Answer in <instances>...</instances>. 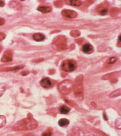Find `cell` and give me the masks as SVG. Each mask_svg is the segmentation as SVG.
Segmentation results:
<instances>
[{
  "mask_svg": "<svg viewBox=\"0 0 121 136\" xmlns=\"http://www.w3.org/2000/svg\"><path fill=\"white\" fill-rule=\"evenodd\" d=\"M95 136H107V135H106L105 134H103V133L97 132L96 134H95Z\"/></svg>",
  "mask_w": 121,
  "mask_h": 136,
  "instance_id": "cell-24",
  "label": "cell"
},
{
  "mask_svg": "<svg viewBox=\"0 0 121 136\" xmlns=\"http://www.w3.org/2000/svg\"><path fill=\"white\" fill-rule=\"evenodd\" d=\"M6 118L3 115H0V128H2L6 125Z\"/></svg>",
  "mask_w": 121,
  "mask_h": 136,
  "instance_id": "cell-17",
  "label": "cell"
},
{
  "mask_svg": "<svg viewBox=\"0 0 121 136\" xmlns=\"http://www.w3.org/2000/svg\"><path fill=\"white\" fill-rule=\"evenodd\" d=\"M69 124H70V121L66 118L60 119L58 122V124L60 127H66V126L68 125Z\"/></svg>",
  "mask_w": 121,
  "mask_h": 136,
  "instance_id": "cell-13",
  "label": "cell"
},
{
  "mask_svg": "<svg viewBox=\"0 0 121 136\" xmlns=\"http://www.w3.org/2000/svg\"><path fill=\"white\" fill-rule=\"evenodd\" d=\"M6 90V84L3 83H0V97L5 93Z\"/></svg>",
  "mask_w": 121,
  "mask_h": 136,
  "instance_id": "cell-15",
  "label": "cell"
},
{
  "mask_svg": "<svg viewBox=\"0 0 121 136\" xmlns=\"http://www.w3.org/2000/svg\"><path fill=\"white\" fill-rule=\"evenodd\" d=\"M5 23V19H3V18H0V26L4 25Z\"/></svg>",
  "mask_w": 121,
  "mask_h": 136,
  "instance_id": "cell-25",
  "label": "cell"
},
{
  "mask_svg": "<svg viewBox=\"0 0 121 136\" xmlns=\"http://www.w3.org/2000/svg\"><path fill=\"white\" fill-rule=\"evenodd\" d=\"M33 39L37 42H40V41H43L45 39V36L42 33H37L33 35Z\"/></svg>",
  "mask_w": 121,
  "mask_h": 136,
  "instance_id": "cell-11",
  "label": "cell"
},
{
  "mask_svg": "<svg viewBox=\"0 0 121 136\" xmlns=\"http://www.w3.org/2000/svg\"><path fill=\"white\" fill-rule=\"evenodd\" d=\"M73 88V82L71 81L64 80L59 84L58 90L60 93L63 95L69 94Z\"/></svg>",
  "mask_w": 121,
  "mask_h": 136,
  "instance_id": "cell-3",
  "label": "cell"
},
{
  "mask_svg": "<svg viewBox=\"0 0 121 136\" xmlns=\"http://www.w3.org/2000/svg\"><path fill=\"white\" fill-rule=\"evenodd\" d=\"M40 85L44 88H48L52 86L51 81L48 78H45L42 79L40 81Z\"/></svg>",
  "mask_w": 121,
  "mask_h": 136,
  "instance_id": "cell-8",
  "label": "cell"
},
{
  "mask_svg": "<svg viewBox=\"0 0 121 136\" xmlns=\"http://www.w3.org/2000/svg\"><path fill=\"white\" fill-rule=\"evenodd\" d=\"M1 49H2V47H1V46H0V52H1Z\"/></svg>",
  "mask_w": 121,
  "mask_h": 136,
  "instance_id": "cell-29",
  "label": "cell"
},
{
  "mask_svg": "<svg viewBox=\"0 0 121 136\" xmlns=\"http://www.w3.org/2000/svg\"><path fill=\"white\" fill-rule=\"evenodd\" d=\"M70 111V108L66 106H62L60 108V113L62 114H66Z\"/></svg>",
  "mask_w": 121,
  "mask_h": 136,
  "instance_id": "cell-16",
  "label": "cell"
},
{
  "mask_svg": "<svg viewBox=\"0 0 121 136\" xmlns=\"http://www.w3.org/2000/svg\"><path fill=\"white\" fill-rule=\"evenodd\" d=\"M98 11H99V13L101 15H105L107 13L108 9L105 8H102L98 10Z\"/></svg>",
  "mask_w": 121,
  "mask_h": 136,
  "instance_id": "cell-20",
  "label": "cell"
},
{
  "mask_svg": "<svg viewBox=\"0 0 121 136\" xmlns=\"http://www.w3.org/2000/svg\"><path fill=\"white\" fill-rule=\"evenodd\" d=\"M13 58V54L12 52L10 50H6L3 56L1 58V61L3 62H8L10 61H12Z\"/></svg>",
  "mask_w": 121,
  "mask_h": 136,
  "instance_id": "cell-7",
  "label": "cell"
},
{
  "mask_svg": "<svg viewBox=\"0 0 121 136\" xmlns=\"http://www.w3.org/2000/svg\"><path fill=\"white\" fill-rule=\"evenodd\" d=\"M24 67V66L22 65V66H14L12 67H3L0 69V71H17L19 69H22Z\"/></svg>",
  "mask_w": 121,
  "mask_h": 136,
  "instance_id": "cell-10",
  "label": "cell"
},
{
  "mask_svg": "<svg viewBox=\"0 0 121 136\" xmlns=\"http://www.w3.org/2000/svg\"><path fill=\"white\" fill-rule=\"evenodd\" d=\"M21 74H22L23 76H26L27 74H29V72H22V73Z\"/></svg>",
  "mask_w": 121,
  "mask_h": 136,
  "instance_id": "cell-27",
  "label": "cell"
},
{
  "mask_svg": "<svg viewBox=\"0 0 121 136\" xmlns=\"http://www.w3.org/2000/svg\"><path fill=\"white\" fill-rule=\"evenodd\" d=\"M66 3L74 6H79L81 5V2L80 1H67Z\"/></svg>",
  "mask_w": 121,
  "mask_h": 136,
  "instance_id": "cell-14",
  "label": "cell"
},
{
  "mask_svg": "<svg viewBox=\"0 0 121 136\" xmlns=\"http://www.w3.org/2000/svg\"><path fill=\"white\" fill-rule=\"evenodd\" d=\"M82 50L86 54H91L93 52V47L90 44H86L83 46Z\"/></svg>",
  "mask_w": 121,
  "mask_h": 136,
  "instance_id": "cell-9",
  "label": "cell"
},
{
  "mask_svg": "<svg viewBox=\"0 0 121 136\" xmlns=\"http://www.w3.org/2000/svg\"><path fill=\"white\" fill-rule=\"evenodd\" d=\"M37 10L40 12L42 13H49L52 10L51 7L49 6H40L38 7Z\"/></svg>",
  "mask_w": 121,
  "mask_h": 136,
  "instance_id": "cell-12",
  "label": "cell"
},
{
  "mask_svg": "<svg viewBox=\"0 0 121 136\" xmlns=\"http://www.w3.org/2000/svg\"><path fill=\"white\" fill-rule=\"evenodd\" d=\"M74 95L75 97L80 98V99L83 98V76L80 75L78 76L75 79V83L73 85Z\"/></svg>",
  "mask_w": 121,
  "mask_h": 136,
  "instance_id": "cell-2",
  "label": "cell"
},
{
  "mask_svg": "<svg viewBox=\"0 0 121 136\" xmlns=\"http://www.w3.org/2000/svg\"><path fill=\"white\" fill-rule=\"evenodd\" d=\"M120 95V89H119V90H115L113 92V93H111V94L110 95V97H115V96H118Z\"/></svg>",
  "mask_w": 121,
  "mask_h": 136,
  "instance_id": "cell-18",
  "label": "cell"
},
{
  "mask_svg": "<svg viewBox=\"0 0 121 136\" xmlns=\"http://www.w3.org/2000/svg\"><path fill=\"white\" fill-rule=\"evenodd\" d=\"M42 136H52V129H48L46 131L44 132L42 134Z\"/></svg>",
  "mask_w": 121,
  "mask_h": 136,
  "instance_id": "cell-19",
  "label": "cell"
},
{
  "mask_svg": "<svg viewBox=\"0 0 121 136\" xmlns=\"http://www.w3.org/2000/svg\"><path fill=\"white\" fill-rule=\"evenodd\" d=\"M62 15L69 18H74L77 16L78 13L76 11L70 10H64L62 11Z\"/></svg>",
  "mask_w": 121,
  "mask_h": 136,
  "instance_id": "cell-6",
  "label": "cell"
},
{
  "mask_svg": "<svg viewBox=\"0 0 121 136\" xmlns=\"http://www.w3.org/2000/svg\"><path fill=\"white\" fill-rule=\"evenodd\" d=\"M24 136H34V135H33V134H30V133H29V134H25V135H24Z\"/></svg>",
  "mask_w": 121,
  "mask_h": 136,
  "instance_id": "cell-28",
  "label": "cell"
},
{
  "mask_svg": "<svg viewBox=\"0 0 121 136\" xmlns=\"http://www.w3.org/2000/svg\"><path fill=\"white\" fill-rule=\"evenodd\" d=\"M53 45L59 50H65L67 49L66 39L63 36H58L54 39Z\"/></svg>",
  "mask_w": 121,
  "mask_h": 136,
  "instance_id": "cell-4",
  "label": "cell"
},
{
  "mask_svg": "<svg viewBox=\"0 0 121 136\" xmlns=\"http://www.w3.org/2000/svg\"><path fill=\"white\" fill-rule=\"evenodd\" d=\"M116 61H117V58L111 57V58H110L109 59H108L107 63L109 64H114V62H115Z\"/></svg>",
  "mask_w": 121,
  "mask_h": 136,
  "instance_id": "cell-21",
  "label": "cell"
},
{
  "mask_svg": "<svg viewBox=\"0 0 121 136\" xmlns=\"http://www.w3.org/2000/svg\"><path fill=\"white\" fill-rule=\"evenodd\" d=\"M5 5V3L3 1H0V7H3Z\"/></svg>",
  "mask_w": 121,
  "mask_h": 136,
  "instance_id": "cell-26",
  "label": "cell"
},
{
  "mask_svg": "<svg viewBox=\"0 0 121 136\" xmlns=\"http://www.w3.org/2000/svg\"><path fill=\"white\" fill-rule=\"evenodd\" d=\"M37 127V123L36 120L32 117H28L18 122L13 129L15 130H30L35 129Z\"/></svg>",
  "mask_w": 121,
  "mask_h": 136,
  "instance_id": "cell-1",
  "label": "cell"
},
{
  "mask_svg": "<svg viewBox=\"0 0 121 136\" xmlns=\"http://www.w3.org/2000/svg\"><path fill=\"white\" fill-rule=\"evenodd\" d=\"M62 69L66 72H72L76 68V64L71 60L64 61L62 63Z\"/></svg>",
  "mask_w": 121,
  "mask_h": 136,
  "instance_id": "cell-5",
  "label": "cell"
},
{
  "mask_svg": "<svg viewBox=\"0 0 121 136\" xmlns=\"http://www.w3.org/2000/svg\"><path fill=\"white\" fill-rule=\"evenodd\" d=\"M6 37V35L5 33H3V32H0V42L2 40H3Z\"/></svg>",
  "mask_w": 121,
  "mask_h": 136,
  "instance_id": "cell-23",
  "label": "cell"
},
{
  "mask_svg": "<svg viewBox=\"0 0 121 136\" xmlns=\"http://www.w3.org/2000/svg\"><path fill=\"white\" fill-rule=\"evenodd\" d=\"M71 34L73 37H78L80 35V33L78 30H74L71 32Z\"/></svg>",
  "mask_w": 121,
  "mask_h": 136,
  "instance_id": "cell-22",
  "label": "cell"
}]
</instances>
